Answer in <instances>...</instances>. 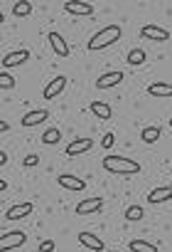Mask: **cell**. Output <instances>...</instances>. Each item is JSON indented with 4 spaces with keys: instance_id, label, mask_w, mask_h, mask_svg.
<instances>
[{
    "instance_id": "6da1fadb",
    "label": "cell",
    "mask_w": 172,
    "mask_h": 252,
    "mask_svg": "<svg viewBox=\"0 0 172 252\" xmlns=\"http://www.w3.org/2000/svg\"><path fill=\"white\" fill-rule=\"evenodd\" d=\"M103 168L113 176H135L140 173V163L133 161V158H125V156H106L103 158Z\"/></svg>"
},
{
    "instance_id": "7a4b0ae2",
    "label": "cell",
    "mask_w": 172,
    "mask_h": 252,
    "mask_svg": "<svg viewBox=\"0 0 172 252\" xmlns=\"http://www.w3.org/2000/svg\"><path fill=\"white\" fill-rule=\"evenodd\" d=\"M121 35H123L121 25H108V28L98 30L96 35H91V40H89V50H91V52L103 50V47H108V45L118 42V40H121Z\"/></svg>"
},
{
    "instance_id": "3957f363",
    "label": "cell",
    "mask_w": 172,
    "mask_h": 252,
    "mask_svg": "<svg viewBox=\"0 0 172 252\" xmlns=\"http://www.w3.org/2000/svg\"><path fill=\"white\" fill-rule=\"evenodd\" d=\"M25 240H27V235H25L23 230L3 232V237H0V250H3V252H8V250H13V247H20V245H25Z\"/></svg>"
},
{
    "instance_id": "277c9868",
    "label": "cell",
    "mask_w": 172,
    "mask_h": 252,
    "mask_svg": "<svg viewBox=\"0 0 172 252\" xmlns=\"http://www.w3.org/2000/svg\"><path fill=\"white\" fill-rule=\"evenodd\" d=\"M140 35L145 40H152V42H167L170 40V30H165L160 25H143L140 28Z\"/></svg>"
},
{
    "instance_id": "5b68a950",
    "label": "cell",
    "mask_w": 172,
    "mask_h": 252,
    "mask_svg": "<svg viewBox=\"0 0 172 252\" xmlns=\"http://www.w3.org/2000/svg\"><path fill=\"white\" fill-rule=\"evenodd\" d=\"M67 82H69V79H67L64 74H57V77L45 87V92H42V94H45V99H47V101H52L54 96H59V94L67 89Z\"/></svg>"
},
{
    "instance_id": "8992f818",
    "label": "cell",
    "mask_w": 172,
    "mask_h": 252,
    "mask_svg": "<svg viewBox=\"0 0 172 252\" xmlns=\"http://www.w3.org/2000/svg\"><path fill=\"white\" fill-rule=\"evenodd\" d=\"M30 62V50H15V52H8L3 57V69L8 72L10 67H18V64H25Z\"/></svg>"
},
{
    "instance_id": "52a82bcc",
    "label": "cell",
    "mask_w": 172,
    "mask_h": 252,
    "mask_svg": "<svg viewBox=\"0 0 172 252\" xmlns=\"http://www.w3.org/2000/svg\"><path fill=\"white\" fill-rule=\"evenodd\" d=\"M32 210H35V205H32L30 200H25V203H15L13 208L5 210V220H20V218H27Z\"/></svg>"
},
{
    "instance_id": "ba28073f",
    "label": "cell",
    "mask_w": 172,
    "mask_h": 252,
    "mask_svg": "<svg viewBox=\"0 0 172 252\" xmlns=\"http://www.w3.org/2000/svg\"><path fill=\"white\" fill-rule=\"evenodd\" d=\"M49 119V111L47 109H35V111H27L23 119H20V124L25 126V129H32V126H37V124H42V121H47Z\"/></svg>"
},
{
    "instance_id": "9c48e42d",
    "label": "cell",
    "mask_w": 172,
    "mask_h": 252,
    "mask_svg": "<svg viewBox=\"0 0 172 252\" xmlns=\"http://www.w3.org/2000/svg\"><path fill=\"white\" fill-rule=\"evenodd\" d=\"M64 10L69 15H94V3H84V0H69L64 3Z\"/></svg>"
},
{
    "instance_id": "30bf717a",
    "label": "cell",
    "mask_w": 172,
    "mask_h": 252,
    "mask_svg": "<svg viewBox=\"0 0 172 252\" xmlns=\"http://www.w3.org/2000/svg\"><path fill=\"white\" fill-rule=\"evenodd\" d=\"M123 72L121 69H113V72H106V74H101L98 79H96V87L98 89H111V87H116V84H121L123 82Z\"/></svg>"
},
{
    "instance_id": "8fae6325",
    "label": "cell",
    "mask_w": 172,
    "mask_h": 252,
    "mask_svg": "<svg viewBox=\"0 0 172 252\" xmlns=\"http://www.w3.org/2000/svg\"><path fill=\"white\" fill-rule=\"evenodd\" d=\"M91 149H94V139L81 136V139H76V141H72V144L67 146V156H81V154H86V151H91Z\"/></svg>"
},
{
    "instance_id": "7c38bea8",
    "label": "cell",
    "mask_w": 172,
    "mask_h": 252,
    "mask_svg": "<svg viewBox=\"0 0 172 252\" xmlns=\"http://www.w3.org/2000/svg\"><path fill=\"white\" fill-rule=\"evenodd\" d=\"M57 183H59L62 188H67V190H76V193H81V190L86 188V183H84L81 178H76L74 173H62V176H57Z\"/></svg>"
},
{
    "instance_id": "4fadbf2b",
    "label": "cell",
    "mask_w": 172,
    "mask_h": 252,
    "mask_svg": "<svg viewBox=\"0 0 172 252\" xmlns=\"http://www.w3.org/2000/svg\"><path fill=\"white\" fill-rule=\"evenodd\" d=\"M47 40H49V45H52V50H54V55L57 57H69V45H67V40L59 35V32H49L47 35Z\"/></svg>"
},
{
    "instance_id": "5bb4252c",
    "label": "cell",
    "mask_w": 172,
    "mask_h": 252,
    "mask_svg": "<svg viewBox=\"0 0 172 252\" xmlns=\"http://www.w3.org/2000/svg\"><path fill=\"white\" fill-rule=\"evenodd\" d=\"M76 240H79V245H84L86 250H94V252H103V247H106V245H103V240H98L94 232H86V230H84V232H79V237H76Z\"/></svg>"
},
{
    "instance_id": "9a60e30c",
    "label": "cell",
    "mask_w": 172,
    "mask_h": 252,
    "mask_svg": "<svg viewBox=\"0 0 172 252\" xmlns=\"http://www.w3.org/2000/svg\"><path fill=\"white\" fill-rule=\"evenodd\" d=\"M101 208H103L101 198H89V200L76 203V215H91V213H98Z\"/></svg>"
},
{
    "instance_id": "2e32d148",
    "label": "cell",
    "mask_w": 172,
    "mask_h": 252,
    "mask_svg": "<svg viewBox=\"0 0 172 252\" xmlns=\"http://www.w3.org/2000/svg\"><path fill=\"white\" fill-rule=\"evenodd\" d=\"M172 200V186H157L147 193V203H165Z\"/></svg>"
},
{
    "instance_id": "e0dca14e",
    "label": "cell",
    "mask_w": 172,
    "mask_h": 252,
    "mask_svg": "<svg viewBox=\"0 0 172 252\" xmlns=\"http://www.w3.org/2000/svg\"><path fill=\"white\" fill-rule=\"evenodd\" d=\"M147 94L150 96H172V82H152L147 84Z\"/></svg>"
},
{
    "instance_id": "ac0fdd59",
    "label": "cell",
    "mask_w": 172,
    "mask_h": 252,
    "mask_svg": "<svg viewBox=\"0 0 172 252\" xmlns=\"http://www.w3.org/2000/svg\"><path fill=\"white\" fill-rule=\"evenodd\" d=\"M89 109H91V114H94V116H98L101 121H108V119L113 116V111H111V106H108L106 101H91V106H89Z\"/></svg>"
},
{
    "instance_id": "d6986e66",
    "label": "cell",
    "mask_w": 172,
    "mask_h": 252,
    "mask_svg": "<svg viewBox=\"0 0 172 252\" xmlns=\"http://www.w3.org/2000/svg\"><path fill=\"white\" fill-rule=\"evenodd\" d=\"M128 250L130 252H160L155 242H147V240H130L128 242Z\"/></svg>"
},
{
    "instance_id": "ffe728a7",
    "label": "cell",
    "mask_w": 172,
    "mask_h": 252,
    "mask_svg": "<svg viewBox=\"0 0 172 252\" xmlns=\"http://www.w3.org/2000/svg\"><path fill=\"white\" fill-rule=\"evenodd\" d=\"M160 126H145V129L140 131V139L145 141V144H155V141H160Z\"/></svg>"
},
{
    "instance_id": "44dd1931",
    "label": "cell",
    "mask_w": 172,
    "mask_h": 252,
    "mask_svg": "<svg viewBox=\"0 0 172 252\" xmlns=\"http://www.w3.org/2000/svg\"><path fill=\"white\" fill-rule=\"evenodd\" d=\"M145 60H147V55H145L143 47H133V50L128 52V64H130V67H140Z\"/></svg>"
},
{
    "instance_id": "7402d4cb",
    "label": "cell",
    "mask_w": 172,
    "mask_h": 252,
    "mask_svg": "<svg viewBox=\"0 0 172 252\" xmlns=\"http://www.w3.org/2000/svg\"><path fill=\"white\" fill-rule=\"evenodd\" d=\"M59 141H62V131L57 129V126H52V129H47L42 134V144H47V146H57Z\"/></svg>"
},
{
    "instance_id": "603a6c76",
    "label": "cell",
    "mask_w": 172,
    "mask_h": 252,
    "mask_svg": "<svg viewBox=\"0 0 172 252\" xmlns=\"http://www.w3.org/2000/svg\"><path fill=\"white\" fill-rule=\"evenodd\" d=\"M30 13H32V3H30V0H20V3L13 5V15L15 18H27Z\"/></svg>"
},
{
    "instance_id": "cb8c5ba5",
    "label": "cell",
    "mask_w": 172,
    "mask_h": 252,
    "mask_svg": "<svg viewBox=\"0 0 172 252\" xmlns=\"http://www.w3.org/2000/svg\"><path fill=\"white\" fill-rule=\"evenodd\" d=\"M143 215H145V210H143L140 205L125 208V220H128V222H138V220H143Z\"/></svg>"
},
{
    "instance_id": "d4e9b609",
    "label": "cell",
    "mask_w": 172,
    "mask_h": 252,
    "mask_svg": "<svg viewBox=\"0 0 172 252\" xmlns=\"http://www.w3.org/2000/svg\"><path fill=\"white\" fill-rule=\"evenodd\" d=\"M0 87H3V89H13L15 87V77L8 74V72H3V74H0Z\"/></svg>"
},
{
    "instance_id": "484cf974",
    "label": "cell",
    "mask_w": 172,
    "mask_h": 252,
    "mask_svg": "<svg viewBox=\"0 0 172 252\" xmlns=\"http://www.w3.org/2000/svg\"><path fill=\"white\" fill-rule=\"evenodd\" d=\"M37 163H40V156H37V154H27V156H25V161H23V166H25V168H35Z\"/></svg>"
},
{
    "instance_id": "4316f807",
    "label": "cell",
    "mask_w": 172,
    "mask_h": 252,
    "mask_svg": "<svg viewBox=\"0 0 172 252\" xmlns=\"http://www.w3.org/2000/svg\"><path fill=\"white\" fill-rule=\"evenodd\" d=\"M54 250H57L54 240H42V242H40V247H37V252H54Z\"/></svg>"
},
{
    "instance_id": "83f0119b",
    "label": "cell",
    "mask_w": 172,
    "mask_h": 252,
    "mask_svg": "<svg viewBox=\"0 0 172 252\" xmlns=\"http://www.w3.org/2000/svg\"><path fill=\"white\" fill-rule=\"evenodd\" d=\"M113 144H116V136H113V134H103V139H101V146H103V149H111Z\"/></svg>"
},
{
    "instance_id": "f1b7e54d",
    "label": "cell",
    "mask_w": 172,
    "mask_h": 252,
    "mask_svg": "<svg viewBox=\"0 0 172 252\" xmlns=\"http://www.w3.org/2000/svg\"><path fill=\"white\" fill-rule=\"evenodd\" d=\"M5 163H8V154L0 151V166H5Z\"/></svg>"
},
{
    "instance_id": "f546056e",
    "label": "cell",
    "mask_w": 172,
    "mask_h": 252,
    "mask_svg": "<svg viewBox=\"0 0 172 252\" xmlns=\"http://www.w3.org/2000/svg\"><path fill=\"white\" fill-rule=\"evenodd\" d=\"M170 126H172V119H170Z\"/></svg>"
}]
</instances>
